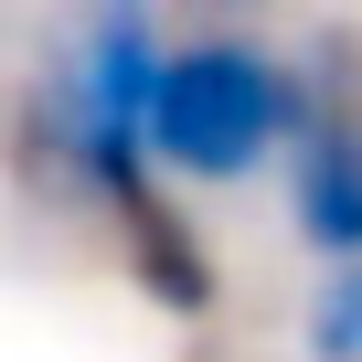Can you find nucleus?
Returning <instances> with one entry per match:
<instances>
[{
    "instance_id": "f257e3e1",
    "label": "nucleus",
    "mask_w": 362,
    "mask_h": 362,
    "mask_svg": "<svg viewBox=\"0 0 362 362\" xmlns=\"http://www.w3.org/2000/svg\"><path fill=\"white\" fill-rule=\"evenodd\" d=\"M160 64H170V33L139 0H107L86 11L43 75L22 86V170L64 203H96L107 224H128L139 203H160L149 181V96H160Z\"/></svg>"
},
{
    "instance_id": "f03ea898",
    "label": "nucleus",
    "mask_w": 362,
    "mask_h": 362,
    "mask_svg": "<svg viewBox=\"0 0 362 362\" xmlns=\"http://www.w3.org/2000/svg\"><path fill=\"white\" fill-rule=\"evenodd\" d=\"M320 117L309 64H288L256 33H181L149 96V160H170L181 181H256L267 160L298 149V128Z\"/></svg>"
},
{
    "instance_id": "7ed1b4c3",
    "label": "nucleus",
    "mask_w": 362,
    "mask_h": 362,
    "mask_svg": "<svg viewBox=\"0 0 362 362\" xmlns=\"http://www.w3.org/2000/svg\"><path fill=\"white\" fill-rule=\"evenodd\" d=\"M288 224H298L309 256L362 267V107L330 96V86H320V117L288 149Z\"/></svg>"
},
{
    "instance_id": "20e7f679",
    "label": "nucleus",
    "mask_w": 362,
    "mask_h": 362,
    "mask_svg": "<svg viewBox=\"0 0 362 362\" xmlns=\"http://www.w3.org/2000/svg\"><path fill=\"white\" fill-rule=\"evenodd\" d=\"M309 362H362V267H330L309 288V320H298Z\"/></svg>"
}]
</instances>
